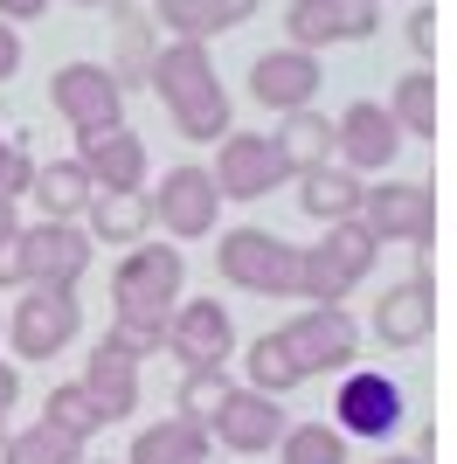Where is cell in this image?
Segmentation results:
<instances>
[{
  "mask_svg": "<svg viewBox=\"0 0 457 464\" xmlns=\"http://www.w3.org/2000/svg\"><path fill=\"white\" fill-rule=\"evenodd\" d=\"M180 285H188V256L173 243H132V256L118 264L112 277V340L132 361L167 347V319L180 305Z\"/></svg>",
  "mask_w": 457,
  "mask_h": 464,
  "instance_id": "cell-1",
  "label": "cell"
},
{
  "mask_svg": "<svg viewBox=\"0 0 457 464\" xmlns=\"http://www.w3.org/2000/svg\"><path fill=\"white\" fill-rule=\"evenodd\" d=\"M146 77L160 91V104H167V118L188 139H222L228 132V91L209 63V42H167Z\"/></svg>",
  "mask_w": 457,
  "mask_h": 464,
  "instance_id": "cell-2",
  "label": "cell"
},
{
  "mask_svg": "<svg viewBox=\"0 0 457 464\" xmlns=\"http://www.w3.org/2000/svg\"><path fill=\"white\" fill-rule=\"evenodd\" d=\"M374 236L361 222H326V236L312 250H298V291L312 305H346V291L374 271Z\"/></svg>",
  "mask_w": 457,
  "mask_h": 464,
  "instance_id": "cell-3",
  "label": "cell"
},
{
  "mask_svg": "<svg viewBox=\"0 0 457 464\" xmlns=\"http://www.w3.org/2000/svg\"><path fill=\"white\" fill-rule=\"evenodd\" d=\"M215 271L257 298H298V250L270 229H228L215 250Z\"/></svg>",
  "mask_w": 457,
  "mask_h": 464,
  "instance_id": "cell-4",
  "label": "cell"
},
{
  "mask_svg": "<svg viewBox=\"0 0 457 464\" xmlns=\"http://www.w3.org/2000/svg\"><path fill=\"white\" fill-rule=\"evenodd\" d=\"M91 229L83 222H35L15 236V264H21V291H76V277L91 271Z\"/></svg>",
  "mask_w": 457,
  "mask_h": 464,
  "instance_id": "cell-5",
  "label": "cell"
},
{
  "mask_svg": "<svg viewBox=\"0 0 457 464\" xmlns=\"http://www.w3.org/2000/svg\"><path fill=\"white\" fill-rule=\"evenodd\" d=\"M374 243H409V250H430L437 236V194L423 180H381V188H361V215H354Z\"/></svg>",
  "mask_w": 457,
  "mask_h": 464,
  "instance_id": "cell-6",
  "label": "cell"
},
{
  "mask_svg": "<svg viewBox=\"0 0 457 464\" xmlns=\"http://www.w3.org/2000/svg\"><path fill=\"white\" fill-rule=\"evenodd\" d=\"M76 333H83V305H76V291L28 285L15 298V312H7V340H15L21 361H56Z\"/></svg>",
  "mask_w": 457,
  "mask_h": 464,
  "instance_id": "cell-7",
  "label": "cell"
},
{
  "mask_svg": "<svg viewBox=\"0 0 457 464\" xmlns=\"http://www.w3.org/2000/svg\"><path fill=\"white\" fill-rule=\"evenodd\" d=\"M333 416H340V437L354 444V437H367V444H381V437H395L402 416H409V402H402L395 374H374V368H346L340 374V395H333Z\"/></svg>",
  "mask_w": 457,
  "mask_h": 464,
  "instance_id": "cell-8",
  "label": "cell"
},
{
  "mask_svg": "<svg viewBox=\"0 0 457 464\" xmlns=\"http://www.w3.org/2000/svg\"><path fill=\"white\" fill-rule=\"evenodd\" d=\"M285 333V347L298 353L305 374H346L354 368V353H361V326H354V312L346 305H305Z\"/></svg>",
  "mask_w": 457,
  "mask_h": 464,
  "instance_id": "cell-9",
  "label": "cell"
},
{
  "mask_svg": "<svg viewBox=\"0 0 457 464\" xmlns=\"http://www.w3.org/2000/svg\"><path fill=\"white\" fill-rule=\"evenodd\" d=\"M209 180L228 201H264V194H277V180H285V160H277V146H270L264 132H236V125H228V132L215 139Z\"/></svg>",
  "mask_w": 457,
  "mask_h": 464,
  "instance_id": "cell-10",
  "label": "cell"
},
{
  "mask_svg": "<svg viewBox=\"0 0 457 464\" xmlns=\"http://www.w3.org/2000/svg\"><path fill=\"white\" fill-rule=\"evenodd\" d=\"M209 437L228 458H264L285 437V402L277 395H257V388H228V402L209 416Z\"/></svg>",
  "mask_w": 457,
  "mask_h": 464,
  "instance_id": "cell-11",
  "label": "cell"
},
{
  "mask_svg": "<svg viewBox=\"0 0 457 464\" xmlns=\"http://www.w3.org/2000/svg\"><path fill=\"white\" fill-rule=\"evenodd\" d=\"M152 201V222L173 236V243H194V236L215 229V215H222V194H215L209 167H173L160 188L146 194Z\"/></svg>",
  "mask_w": 457,
  "mask_h": 464,
  "instance_id": "cell-12",
  "label": "cell"
},
{
  "mask_svg": "<svg viewBox=\"0 0 457 464\" xmlns=\"http://www.w3.org/2000/svg\"><path fill=\"white\" fill-rule=\"evenodd\" d=\"M49 97H56V111L76 125V139L118 125V111H125V91H118V77L104 63H63L56 83H49Z\"/></svg>",
  "mask_w": 457,
  "mask_h": 464,
  "instance_id": "cell-13",
  "label": "cell"
},
{
  "mask_svg": "<svg viewBox=\"0 0 457 464\" xmlns=\"http://www.w3.org/2000/svg\"><path fill=\"white\" fill-rule=\"evenodd\" d=\"M167 347L188 361V368H228V353H236V319L228 305L215 298H180L167 319Z\"/></svg>",
  "mask_w": 457,
  "mask_h": 464,
  "instance_id": "cell-14",
  "label": "cell"
},
{
  "mask_svg": "<svg viewBox=\"0 0 457 464\" xmlns=\"http://www.w3.org/2000/svg\"><path fill=\"white\" fill-rule=\"evenodd\" d=\"M430 333H437V285H430V271H416L409 285H388L374 298V340L388 353L423 347Z\"/></svg>",
  "mask_w": 457,
  "mask_h": 464,
  "instance_id": "cell-15",
  "label": "cell"
},
{
  "mask_svg": "<svg viewBox=\"0 0 457 464\" xmlns=\"http://www.w3.org/2000/svg\"><path fill=\"white\" fill-rule=\"evenodd\" d=\"M76 167L91 174L97 194H139V188H146V139L125 132V125L83 132V153H76Z\"/></svg>",
  "mask_w": 457,
  "mask_h": 464,
  "instance_id": "cell-16",
  "label": "cell"
},
{
  "mask_svg": "<svg viewBox=\"0 0 457 464\" xmlns=\"http://www.w3.org/2000/svg\"><path fill=\"white\" fill-rule=\"evenodd\" d=\"M83 395H91V409L104 416V423H125V416H139V361L125 347H118L112 333L91 347V361H83Z\"/></svg>",
  "mask_w": 457,
  "mask_h": 464,
  "instance_id": "cell-17",
  "label": "cell"
},
{
  "mask_svg": "<svg viewBox=\"0 0 457 464\" xmlns=\"http://www.w3.org/2000/svg\"><path fill=\"white\" fill-rule=\"evenodd\" d=\"M285 28H291V49L312 56L326 42H367L381 21H374V7H361V0H291Z\"/></svg>",
  "mask_w": 457,
  "mask_h": 464,
  "instance_id": "cell-18",
  "label": "cell"
},
{
  "mask_svg": "<svg viewBox=\"0 0 457 464\" xmlns=\"http://www.w3.org/2000/svg\"><path fill=\"white\" fill-rule=\"evenodd\" d=\"M319 83L326 77L305 49H270V56H257V70H249V91H257V104H270V111H312Z\"/></svg>",
  "mask_w": 457,
  "mask_h": 464,
  "instance_id": "cell-19",
  "label": "cell"
},
{
  "mask_svg": "<svg viewBox=\"0 0 457 464\" xmlns=\"http://www.w3.org/2000/svg\"><path fill=\"white\" fill-rule=\"evenodd\" d=\"M333 132H340V160H346V167H361V174L388 167V160H395V146H402L388 104H346V118L333 125Z\"/></svg>",
  "mask_w": 457,
  "mask_h": 464,
  "instance_id": "cell-20",
  "label": "cell"
},
{
  "mask_svg": "<svg viewBox=\"0 0 457 464\" xmlns=\"http://www.w3.org/2000/svg\"><path fill=\"white\" fill-rule=\"evenodd\" d=\"M215 437L201 423H188V416H167V423H146L132 437V450H125V464H215L209 458Z\"/></svg>",
  "mask_w": 457,
  "mask_h": 464,
  "instance_id": "cell-21",
  "label": "cell"
},
{
  "mask_svg": "<svg viewBox=\"0 0 457 464\" xmlns=\"http://www.w3.org/2000/svg\"><path fill=\"white\" fill-rule=\"evenodd\" d=\"M270 146L285 160V174H312V167H333L340 132H333V118H319V111H285V132L270 139Z\"/></svg>",
  "mask_w": 457,
  "mask_h": 464,
  "instance_id": "cell-22",
  "label": "cell"
},
{
  "mask_svg": "<svg viewBox=\"0 0 457 464\" xmlns=\"http://www.w3.org/2000/svg\"><path fill=\"white\" fill-rule=\"evenodd\" d=\"M83 229H91V243H146L152 229V201L146 194H91V208H83Z\"/></svg>",
  "mask_w": 457,
  "mask_h": 464,
  "instance_id": "cell-23",
  "label": "cell"
},
{
  "mask_svg": "<svg viewBox=\"0 0 457 464\" xmlns=\"http://www.w3.org/2000/svg\"><path fill=\"white\" fill-rule=\"evenodd\" d=\"M28 194L42 201V222H76V215L91 208V174L76 167V160H49V167H35V180H28Z\"/></svg>",
  "mask_w": 457,
  "mask_h": 464,
  "instance_id": "cell-24",
  "label": "cell"
},
{
  "mask_svg": "<svg viewBox=\"0 0 457 464\" xmlns=\"http://www.w3.org/2000/svg\"><path fill=\"white\" fill-rule=\"evenodd\" d=\"M298 208L312 222H354L361 215V180L346 167H312V174H298Z\"/></svg>",
  "mask_w": 457,
  "mask_h": 464,
  "instance_id": "cell-25",
  "label": "cell"
},
{
  "mask_svg": "<svg viewBox=\"0 0 457 464\" xmlns=\"http://www.w3.org/2000/svg\"><path fill=\"white\" fill-rule=\"evenodd\" d=\"M243 374H249V388H257V395H277V402L305 382L298 353L285 347V333H257V340H249V353H243Z\"/></svg>",
  "mask_w": 457,
  "mask_h": 464,
  "instance_id": "cell-26",
  "label": "cell"
},
{
  "mask_svg": "<svg viewBox=\"0 0 457 464\" xmlns=\"http://www.w3.org/2000/svg\"><path fill=\"white\" fill-rule=\"evenodd\" d=\"M112 42H118V70H112V77H118V91H132V83L152 70V56H160V49H152V21L139 14L132 0H118V7H112Z\"/></svg>",
  "mask_w": 457,
  "mask_h": 464,
  "instance_id": "cell-27",
  "label": "cell"
},
{
  "mask_svg": "<svg viewBox=\"0 0 457 464\" xmlns=\"http://www.w3.org/2000/svg\"><path fill=\"white\" fill-rule=\"evenodd\" d=\"M42 423H49L56 437H70V444L83 450V444L97 437V430H104V416L91 409V395H83L76 382H56L49 395H42Z\"/></svg>",
  "mask_w": 457,
  "mask_h": 464,
  "instance_id": "cell-28",
  "label": "cell"
},
{
  "mask_svg": "<svg viewBox=\"0 0 457 464\" xmlns=\"http://www.w3.org/2000/svg\"><path fill=\"white\" fill-rule=\"evenodd\" d=\"M388 118H395V132H409V139H437V77H430V70L402 77Z\"/></svg>",
  "mask_w": 457,
  "mask_h": 464,
  "instance_id": "cell-29",
  "label": "cell"
},
{
  "mask_svg": "<svg viewBox=\"0 0 457 464\" xmlns=\"http://www.w3.org/2000/svg\"><path fill=\"white\" fill-rule=\"evenodd\" d=\"M83 450L70 437H56L49 423H28V430H7L0 437V464H76Z\"/></svg>",
  "mask_w": 457,
  "mask_h": 464,
  "instance_id": "cell-30",
  "label": "cell"
},
{
  "mask_svg": "<svg viewBox=\"0 0 457 464\" xmlns=\"http://www.w3.org/2000/svg\"><path fill=\"white\" fill-rule=\"evenodd\" d=\"M152 21L173 28V42H209V35H222V28H228L215 0H152Z\"/></svg>",
  "mask_w": 457,
  "mask_h": 464,
  "instance_id": "cell-31",
  "label": "cell"
},
{
  "mask_svg": "<svg viewBox=\"0 0 457 464\" xmlns=\"http://www.w3.org/2000/svg\"><path fill=\"white\" fill-rule=\"evenodd\" d=\"M277 450H285V464H346V437L333 423H291Z\"/></svg>",
  "mask_w": 457,
  "mask_h": 464,
  "instance_id": "cell-32",
  "label": "cell"
},
{
  "mask_svg": "<svg viewBox=\"0 0 457 464\" xmlns=\"http://www.w3.org/2000/svg\"><path fill=\"white\" fill-rule=\"evenodd\" d=\"M228 388H236V382H228V368H188V382H180V416L209 430V416L228 402Z\"/></svg>",
  "mask_w": 457,
  "mask_h": 464,
  "instance_id": "cell-33",
  "label": "cell"
},
{
  "mask_svg": "<svg viewBox=\"0 0 457 464\" xmlns=\"http://www.w3.org/2000/svg\"><path fill=\"white\" fill-rule=\"evenodd\" d=\"M35 180V160H28V132L7 139V153H0V201H21Z\"/></svg>",
  "mask_w": 457,
  "mask_h": 464,
  "instance_id": "cell-34",
  "label": "cell"
},
{
  "mask_svg": "<svg viewBox=\"0 0 457 464\" xmlns=\"http://www.w3.org/2000/svg\"><path fill=\"white\" fill-rule=\"evenodd\" d=\"M402 35H409V49H416V56H437V14H430V7H416Z\"/></svg>",
  "mask_w": 457,
  "mask_h": 464,
  "instance_id": "cell-35",
  "label": "cell"
},
{
  "mask_svg": "<svg viewBox=\"0 0 457 464\" xmlns=\"http://www.w3.org/2000/svg\"><path fill=\"white\" fill-rule=\"evenodd\" d=\"M15 402H21V368H15V361H0V437H7V416H15Z\"/></svg>",
  "mask_w": 457,
  "mask_h": 464,
  "instance_id": "cell-36",
  "label": "cell"
},
{
  "mask_svg": "<svg viewBox=\"0 0 457 464\" xmlns=\"http://www.w3.org/2000/svg\"><path fill=\"white\" fill-rule=\"evenodd\" d=\"M15 70H21V35L7 28V21H0V83L15 77Z\"/></svg>",
  "mask_w": 457,
  "mask_h": 464,
  "instance_id": "cell-37",
  "label": "cell"
},
{
  "mask_svg": "<svg viewBox=\"0 0 457 464\" xmlns=\"http://www.w3.org/2000/svg\"><path fill=\"white\" fill-rule=\"evenodd\" d=\"M49 0H0V21H35Z\"/></svg>",
  "mask_w": 457,
  "mask_h": 464,
  "instance_id": "cell-38",
  "label": "cell"
},
{
  "mask_svg": "<svg viewBox=\"0 0 457 464\" xmlns=\"http://www.w3.org/2000/svg\"><path fill=\"white\" fill-rule=\"evenodd\" d=\"M15 236H21V229H15ZM7 285L21 291V264H15V243H0V291H7Z\"/></svg>",
  "mask_w": 457,
  "mask_h": 464,
  "instance_id": "cell-39",
  "label": "cell"
},
{
  "mask_svg": "<svg viewBox=\"0 0 457 464\" xmlns=\"http://www.w3.org/2000/svg\"><path fill=\"white\" fill-rule=\"evenodd\" d=\"M215 7H222V21H228V28H243V21L257 14V0H215Z\"/></svg>",
  "mask_w": 457,
  "mask_h": 464,
  "instance_id": "cell-40",
  "label": "cell"
},
{
  "mask_svg": "<svg viewBox=\"0 0 457 464\" xmlns=\"http://www.w3.org/2000/svg\"><path fill=\"white\" fill-rule=\"evenodd\" d=\"M15 229H21V222H15V201H0V243H15Z\"/></svg>",
  "mask_w": 457,
  "mask_h": 464,
  "instance_id": "cell-41",
  "label": "cell"
},
{
  "mask_svg": "<svg viewBox=\"0 0 457 464\" xmlns=\"http://www.w3.org/2000/svg\"><path fill=\"white\" fill-rule=\"evenodd\" d=\"M381 464H430V458H381Z\"/></svg>",
  "mask_w": 457,
  "mask_h": 464,
  "instance_id": "cell-42",
  "label": "cell"
},
{
  "mask_svg": "<svg viewBox=\"0 0 457 464\" xmlns=\"http://www.w3.org/2000/svg\"><path fill=\"white\" fill-rule=\"evenodd\" d=\"M76 464H112V458H76Z\"/></svg>",
  "mask_w": 457,
  "mask_h": 464,
  "instance_id": "cell-43",
  "label": "cell"
},
{
  "mask_svg": "<svg viewBox=\"0 0 457 464\" xmlns=\"http://www.w3.org/2000/svg\"><path fill=\"white\" fill-rule=\"evenodd\" d=\"M83 7H112V0H83Z\"/></svg>",
  "mask_w": 457,
  "mask_h": 464,
  "instance_id": "cell-44",
  "label": "cell"
},
{
  "mask_svg": "<svg viewBox=\"0 0 457 464\" xmlns=\"http://www.w3.org/2000/svg\"><path fill=\"white\" fill-rule=\"evenodd\" d=\"M0 333H7V312H0Z\"/></svg>",
  "mask_w": 457,
  "mask_h": 464,
  "instance_id": "cell-45",
  "label": "cell"
},
{
  "mask_svg": "<svg viewBox=\"0 0 457 464\" xmlns=\"http://www.w3.org/2000/svg\"><path fill=\"white\" fill-rule=\"evenodd\" d=\"M0 153H7V139H0Z\"/></svg>",
  "mask_w": 457,
  "mask_h": 464,
  "instance_id": "cell-46",
  "label": "cell"
},
{
  "mask_svg": "<svg viewBox=\"0 0 457 464\" xmlns=\"http://www.w3.org/2000/svg\"><path fill=\"white\" fill-rule=\"evenodd\" d=\"M361 7H374V0H361Z\"/></svg>",
  "mask_w": 457,
  "mask_h": 464,
  "instance_id": "cell-47",
  "label": "cell"
}]
</instances>
